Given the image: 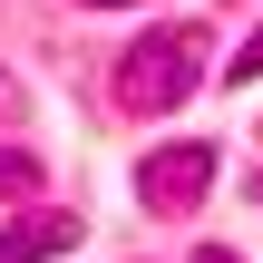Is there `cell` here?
I'll list each match as a JSON object with an SVG mask.
<instances>
[{
  "instance_id": "cell-1",
  "label": "cell",
  "mask_w": 263,
  "mask_h": 263,
  "mask_svg": "<svg viewBox=\"0 0 263 263\" xmlns=\"http://www.w3.org/2000/svg\"><path fill=\"white\" fill-rule=\"evenodd\" d=\"M205 59H215V39L195 29V20H166V29H146V39H127V59H117V107L127 117H176L195 88H205Z\"/></svg>"
},
{
  "instance_id": "cell-2",
  "label": "cell",
  "mask_w": 263,
  "mask_h": 263,
  "mask_svg": "<svg viewBox=\"0 0 263 263\" xmlns=\"http://www.w3.org/2000/svg\"><path fill=\"white\" fill-rule=\"evenodd\" d=\"M205 185H215V146H205V137H176V146H156V156L137 166V205H146V215H195Z\"/></svg>"
},
{
  "instance_id": "cell-3",
  "label": "cell",
  "mask_w": 263,
  "mask_h": 263,
  "mask_svg": "<svg viewBox=\"0 0 263 263\" xmlns=\"http://www.w3.org/2000/svg\"><path fill=\"white\" fill-rule=\"evenodd\" d=\"M78 215L68 205H39V215H20V224H0V263H59V254H78Z\"/></svg>"
},
{
  "instance_id": "cell-4",
  "label": "cell",
  "mask_w": 263,
  "mask_h": 263,
  "mask_svg": "<svg viewBox=\"0 0 263 263\" xmlns=\"http://www.w3.org/2000/svg\"><path fill=\"white\" fill-rule=\"evenodd\" d=\"M29 185H39V156H29V146H10V137H0V195H29Z\"/></svg>"
},
{
  "instance_id": "cell-5",
  "label": "cell",
  "mask_w": 263,
  "mask_h": 263,
  "mask_svg": "<svg viewBox=\"0 0 263 263\" xmlns=\"http://www.w3.org/2000/svg\"><path fill=\"white\" fill-rule=\"evenodd\" d=\"M224 78H234V88H254V78H263V29L244 39V49H234V68H224Z\"/></svg>"
},
{
  "instance_id": "cell-6",
  "label": "cell",
  "mask_w": 263,
  "mask_h": 263,
  "mask_svg": "<svg viewBox=\"0 0 263 263\" xmlns=\"http://www.w3.org/2000/svg\"><path fill=\"white\" fill-rule=\"evenodd\" d=\"M195 263H244V254H224V244H205V254H195Z\"/></svg>"
},
{
  "instance_id": "cell-7",
  "label": "cell",
  "mask_w": 263,
  "mask_h": 263,
  "mask_svg": "<svg viewBox=\"0 0 263 263\" xmlns=\"http://www.w3.org/2000/svg\"><path fill=\"white\" fill-rule=\"evenodd\" d=\"M78 10H127V0H78Z\"/></svg>"
}]
</instances>
